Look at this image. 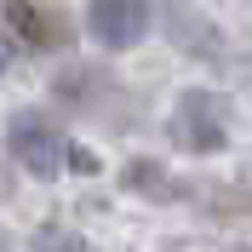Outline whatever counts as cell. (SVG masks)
I'll use <instances>...</instances> for the list:
<instances>
[{
    "label": "cell",
    "mask_w": 252,
    "mask_h": 252,
    "mask_svg": "<svg viewBox=\"0 0 252 252\" xmlns=\"http://www.w3.org/2000/svg\"><path fill=\"white\" fill-rule=\"evenodd\" d=\"M6 63H12V52H6V40H0V69H6Z\"/></svg>",
    "instance_id": "cell-6"
},
{
    "label": "cell",
    "mask_w": 252,
    "mask_h": 252,
    "mask_svg": "<svg viewBox=\"0 0 252 252\" xmlns=\"http://www.w3.org/2000/svg\"><path fill=\"white\" fill-rule=\"evenodd\" d=\"M6 143H12V155L29 166L34 178H58L63 172V138L52 132L46 121H34V115H17L12 132H6Z\"/></svg>",
    "instance_id": "cell-2"
},
{
    "label": "cell",
    "mask_w": 252,
    "mask_h": 252,
    "mask_svg": "<svg viewBox=\"0 0 252 252\" xmlns=\"http://www.w3.org/2000/svg\"><path fill=\"white\" fill-rule=\"evenodd\" d=\"M40 252H92V247H86V241H75V235H52Z\"/></svg>",
    "instance_id": "cell-5"
},
{
    "label": "cell",
    "mask_w": 252,
    "mask_h": 252,
    "mask_svg": "<svg viewBox=\"0 0 252 252\" xmlns=\"http://www.w3.org/2000/svg\"><path fill=\"white\" fill-rule=\"evenodd\" d=\"M0 17H6V29H12L23 46H58V40H63V23L52 12H40L34 0H6Z\"/></svg>",
    "instance_id": "cell-3"
},
{
    "label": "cell",
    "mask_w": 252,
    "mask_h": 252,
    "mask_svg": "<svg viewBox=\"0 0 252 252\" xmlns=\"http://www.w3.org/2000/svg\"><path fill=\"white\" fill-rule=\"evenodd\" d=\"M178 143L184 149H223V121L212 115V103H201V97H184V109H178Z\"/></svg>",
    "instance_id": "cell-4"
},
{
    "label": "cell",
    "mask_w": 252,
    "mask_h": 252,
    "mask_svg": "<svg viewBox=\"0 0 252 252\" xmlns=\"http://www.w3.org/2000/svg\"><path fill=\"white\" fill-rule=\"evenodd\" d=\"M149 17H155V0H92L86 23L103 46H138Z\"/></svg>",
    "instance_id": "cell-1"
}]
</instances>
